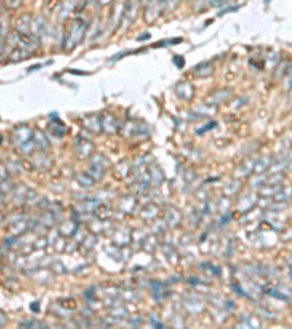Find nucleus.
<instances>
[{
    "label": "nucleus",
    "mask_w": 292,
    "mask_h": 329,
    "mask_svg": "<svg viewBox=\"0 0 292 329\" xmlns=\"http://www.w3.org/2000/svg\"><path fill=\"white\" fill-rule=\"evenodd\" d=\"M87 29V22L82 19H75L70 27H69V32L66 35V47L67 48H73L76 44L81 43V40L84 38Z\"/></svg>",
    "instance_id": "f257e3e1"
},
{
    "label": "nucleus",
    "mask_w": 292,
    "mask_h": 329,
    "mask_svg": "<svg viewBox=\"0 0 292 329\" xmlns=\"http://www.w3.org/2000/svg\"><path fill=\"white\" fill-rule=\"evenodd\" d=\"M6 2V6L9 8V9H18L25 0H5Z\"/></svg>",
    "instance_id": "f03ea898"
},
{
    "label": "nucleus",
    "mask_w": 292,
    "mask_h": 329,
    "mask_svg": "<svg viewBox=\"0 0 292 329\" xmlns=\"http://www.w3.org/2000/svg\"><path fill=\"white\" fill-rule=\"evenodd\" d=\"M165 2V5H167V8H170V9H173V8H175L177 5H178V2L180 0H164Z\"/></svg>",
    "instance_id": "7ed1b4c3"
},
{
    "label": "nucleus",
    "mask_w": 292,
    "mask_h": 329,
    "mask_svg": "<svg viewBox=\"0 0 292 329\" xmlns=\"http://www.w3.org/2000/svg\"><path fill=\"white\" fill-rule=\"evenodd\" d=\"M227 0H210V5H213V6H221V5H224Z\"/></svg>",
    "instance_id": "20e7f679"
},
{
    "label": "nucleus",
    "mask_w": 292,
    "mask_h": 329,
    "mask_svg": "<svg viewBox=\"0 0 292 329\" xmlns=\"http://www.w3.org/2000/svg\"><path fill=\"white\" fill-rule=\"evenodd\" d=\"M98 2H100L101 5H107V3H110L111 0H98Z\"/></svg>",
    "instance_id": "39448f33"
},
{
    "label": "nucleus",
    "mask_w": 292,
    "mask_h": 329,
    "mask_svg": "<svg viewBox=\"0 0 292 329\" xmlns=\"http://www.w3.org/2000/svg\"><path fill=\"white\" fill-rule=\"evenodd\" d=\"M3 2H5V0H0V9H2V5H3Z\"/></svg>",
    "instance_id": "423d86ee"
}]
</instances>
